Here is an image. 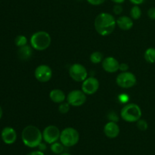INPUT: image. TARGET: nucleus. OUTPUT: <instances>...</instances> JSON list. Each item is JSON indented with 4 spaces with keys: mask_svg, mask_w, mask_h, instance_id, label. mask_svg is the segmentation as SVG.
I'll use <instances>...</instances> for the list:
<instances>
[{
    "mask_svg": "<svg viewBox=\"0 0 155 155\" xmlns=\"http://www.w3.org/2000/svg\"><path fill=\"white\" fill-rule=\"evenodd\" d=\"M118 99H119L120 102L123 103V104H127L129 101V100H130V97H129V95H127V94L122 93L119 95Z\"/></svg>",
    "mask_w": 155,
    "mask_h": 155,
    "instance_id": "obj_26",
    "label": "nucleus"
},
{
    "mask_svg": "<svg viewBox=\"0 0 155 155\" xmlns=\"http://www.w3.org/2000/svg\"><path fill=\"white\" fill-rule=\"evenodd\" d=\"M15 43L18 47L24 46L27 44V38L24 35H19L15 38Z\"/></svg>",
    "mask_w": 155,
    "mask_h": 155,
    "instance_id": "obj_22",
    "label": "nucleus"
},
{
    "mask_svg": "<svg viewBox=\"0 0 155 155\" xmlns=\"http://www.w3.org/2000/svg\"><path fill=\"white\" fill-rule=\"evenodd\" d=\"M1 137L4 143L12 145L17 140V133L12 127H5L2 131Z\"/></svg>",
    "mask_w": 155,
    "mask_h": 155,
    "instance_id": "obj_13",
    "label": "nucleus"
},
{
    "mask_svg": "<svg viewBox=\"0 0 155 155\" xmlns=\"http://www.w3.org/2000/svg\"><path fill=\"white\" fill-rule=\"evenodd\" d=\"M38 148H39V150H40V151H43L44 150L46 149V145H45V144H44V143H42V142H41V143L39 144V146H38Z\"/></svg>",
    "mask_w": 155,
    "mask_h": 155,
    "instance_id": "obj_33",
    "label": "nucleus"
},
{
    "mask_svg": "<svg viewBox=\"0 0 155 155\" xmlns=\"http://www.w3.org/2000/svg\"><path fill=\"white\" fill-rule=\"evenodd\" d=\"M99 88V82L95 77H87L82 83L81 89L86 95H93Z\"/></svg>",
    "mask_w": 155,
    "mask_h": 155,
    "instance_id": "obj_11",
    "label": "nucleus"
},
{
    "mask_svg": "<svg viewBox=\"0 0 155 155\" xmlns=\"http://www.w3.org/2000/svg\"><path fill=\"white\" fill-rule=\"evenodd\" d=\"M88 3H89L92 5H100L106 2V0H86Z\"/></svg>",
    "mask_w": 155,
    "mask_h": 155,
    "instance_id": "obj_27",
    "label": "nucleus"
},
{
    "mask_svg": "<svg viewBox=\"0 0 155 155\" xmlns=\"http://www.w3.org/2000/svg\"><path fill=\"white\" fill-rule=\"evenodd\" d=\"M90 61L93 64H99L102 62L103 59H104V56H103L102 53L100 51H94L90 55Z\"/></svg>",
    "mask_w": 155,
    "mask_h": 155,
    "instance_id": "obj_20",
    "label": "nucleus"
},
{
    "mask_svg": "<svg viewBox=\"0 0 155 155\" xmlns=\"http://www.w3.org/2000/svg\"><path fill=\"white\" fill-rule=\"evenodd\" d=\"M131 17L128 16H120L116 20L117 25L119 28L122 30L127 31V30H131L133 27V21Z\"/></svg>",
    "mask_w": 155,
    "mask_h": 155,
    "instance_id": "obj_15",
    "label": "nucleus"
},
{
    "mask_svg": "<svg viewBox=\"0 0 155 155\" xmlns=\"http://www.w3.org/2000/svg\"><path fill=\"white\" fill-rule=\"evenodd\" d=\"M2 114H3L2 108V107H1V106H0V119H1L2 117Z\"/></svg>",
    "mask_w": 155,
    "mask_h": 155,
    "instance_id": "obj_35",
    "label": "nucleus"
},
{
    "mask_svg": "<svg viewBox=\"0 0 155 155\" xmlns=\"http://www.w3.org/2000/svg\"><path fill=\"white\" fill-rule=\"evenodd\" d=\"M136 127L141 131H146L148 128V124L145 120L139 119L136 122Z\"/></svg>",
    "mask_w": 155,
    "mask_h": 155,
    "instance_id": "obj_24",
    "label": "nucleus"
},
{
    "mask_svg": "<svg viewBox=\"0 0 155 155\" xmlns=\"http://www.w3.org/2000/svg\"><path fill=\"white\" fill-rule=\"evenodd\" d=\"M120 132V130L119 126L116 122H114V121H109L104 127V135L109 139L117 138L119 136Z\"/></svg>",
    "mask_w": 155,
    "mask_h": 155,
    "instance_id": "obj_14",
    "label": "nucleus"
},
{
    "mask_svg": "<svg viewBox=\"0 0 155 155\" xmlns=\"http://www.w3.org/2000/svg\"><path fill=\"white\" fill-rule=\"evenodd\" d=\"M145 0H130V2L133 4L134 5H140L145 2Z\"/></svg>",
    "mask_w": 155,
    "mask_h": 155,
    "instance_id": "obj_31",
    "label": "nucleus"
},
{
    "mask_svg": "<svg viewBox=\"0 0 155 155\" xmlns=\"http://www.w3.org/2000/svg\"><path fill=\"white\" fill-rule=\"evenodd\" d=\"M80 140V134L76 129L67 127L61 132L60 142L65 147H73L77 145Z\"/></svg>",
    "mask_w": 155,
    "mask_h": 155,
    "instance_id": "obj_5",
    "label": "nucleus"
},
{
    "mask_svg": "<svg viewBox=\"0 0 155 155\" xmlns=\"http://www.w3.org/2000/svg\"><path fill=\"white\" fill-rule=\"evenodd\" d=\"M33 54V50L31 46L26 45L24 46L19 47L18 50V57L21 61H28L31 58Z\"/></svg>",
    "mask_w": 155,
    "mask_h": 155,
    "instance_id": "obj_17",
    "label": "nucleus"
},
{
    "mask_svg": "<svg viewBox=\"0 0 155 155\" xmlns=\"http://www.w3.org/2000/svg\"><path fill=\"white\" fill-rule=\"evenodd\" d=\"M117 26L116 19L110 13L102 12L97 15L94 22L95 30L99 35L107 36L111 34Z\"/></svg>",
    "mask_w": 155,
    "mask_h": 155,
    "instance_id": "obj_1",
    "label": "nucleus"
},
{
    "mask_svg": "<svg viewBox=\"0 0 155 155\" xmlns=\"http://www.w3.org/2000/svg\"><path fill=\"white\" fill-rule=\"evenodd\" d=\"M70 108H71V105H70L69 103L67 101V102H62L61 104H59L58 107V111L60 112L62 114H66L69 112Z\"/></svg>",
    "mask_w": 155,
    "mask_h": 155,
    "instance_id": "obj_23",
    "label": "nucleus"
},
{
    "mask_svg": "<svg viewBox=\"0 0 155 155\" xmlns=\"http://www.w3.org/2000/svg\"><path fill=\"white\" fill-rule=\"evenodd\" d=\"M111 2H113L115 4H123L126 0H110Z\"/></svg>",
    "mask_w": 155,
    "mask_h": 155,
    "instance_id": "obj_34",
    "label": "nucleus"
},
{
    "mask_svg": "<svg viewBox=\"0 0 155 155\" xmlns=\"http://www.w3.org/2000/svg\"><path fill=\"white\" fill-rule=\"evenodd\" d=\"M147 14H148V16L150 19L155 21V7L150 8L148 10Z\"/></svg>",
    "mask_w": 155,
    "mask_h": 155,
    "instance_id": "obj_28",
    "label": "nucleus"
},
{
    "mask_svg": "<svg viewBox=\"0 0 155 155\" xmlns=\"http://www.w3.org/2000/svg\"><path fill=\"white\" fill-rule=\"evenodd\" d=\"M119 70L122 72H126L128 71L129 70V65L127 63H120V68Z\"/></svg>",
    "mask_w": 155,
    "mask_h": 155,
    "instance_id": "obj_30",
    "label": "nucleus"
},
{
    "mask_svg": "<svg viewBox=\"0 0 155 155\" xmlns=\"http://www.w3.org/2000/svg\"><path fill=\"white\" fill-rule=\"evenodd\" d=\"M86 101V95L83 90L75 89L69 92L67 96V101L73 107H80L85 104Z\"/></svg>",
    "mask_w": 155,
    "mask_h": 155,
    "instance_id": "obj_8",
    "label": "nucleus"
},
{
    "mask_svg": "<svg viewBox=\"0 0 155 155\" xmlns=\"http://www.w3.org/2000/svg\"><path fill=\"white\" fill-rule=\"evenodd\" d=\"M27 155H45V154H44L43 151L39 150V151H32V152L28 153Z\"/></svg>",
    "mask_w": 155,
    "mask_h": 155,
    "instance_id": "obj_32",
    "label": "nucleus"
},
{
    "mask_svg": "<svg viewBox=\"0 0 155 155\" xmlns=\"http://www.w3.org/2000/svg\"><path fill=\"white\" fill-rule=\"evenodd\" d=\"M52 70L46 64H40L36 68L34 76L40 83H47L52 77Z\"/></svg>",
    "mask_w": 155,
    "mask_h": 155,
    "instance_id": "obj_10",
    "label": "nucleus"
},
{
    "mask_svg": "<svg viewBox=\"0 0 155 155\" xmlns=\"http://www.w3.org/2000/svg\"><path fill=\"white\" fill-rule=\"evenodd\" d=\"M101 63H102V68L107 73L113 74L119 71L120 63L115 58L111 56L107 57L103 59Z\"/></svg>",
    "mask_w": 155,
    "mask_h": 155,
    "instance_id": "obj_12",
    "label": "nucleus"
},
{
    "mask_svg": "<svg viewBox=\"0 0 155 155\" xmlns=\"http://www.w3.org/2000/svg\"><path fill=\"white\" fill-rule=\"evenodd\" d=\"M108 118L110 120V121H114V122H117L118 121V116L117 115L116 113H110L108 114Z\"/></svg>",
    "mask_w": 155,
    "mask_h": 155,
    "instance_id": "obj_29",
    "label": "nucleus"
},
{
    "mask_svg": "<svg viewBox=\"0 0 155 155\" xmlns=\"http://www.w3.org/2000/svg\"><path fill=\"white\" fill-rule=\"evenodd\" d=\"M58 155H71V154H69V153H67V152H63L61 153V154H58Z\"/></svg>",
    "mask_w": 155,
    "mask_h": 155,
    "instance_id": "obj_36",
    "label": "nucleus"
},
{
    "mask_svg": "<svg viewBox=\"0 0 155 155\" xmlns=\"http://www.w3.org/2000/svg\"><path fill=\"white\" fill-rule=\"evenodd\" d=\"M64 145L61 143V142H54V143L51 144V151L53 153H54L55 154H60L61 153L64 152Z\"/></svg>",
    "mask_w": 155,
    "mask_h": 155,
    "instance_id": "obj_19",
    "label": "nucleus"
},
{
    "mask_svg": "<svg viewBox=\"0 0 155 155\" xmlns=\"http://www.w3.org/2000/svg\"><path fill=\"white\" fill-rule=\"evenodd\" d=\"M70 77L76 82L83 83L88 77V72L86 68L81 64L76 63L71 65L69 69Z\"/></svg>",
    "mask_w": 155,
    "mask_h": 155,
    "instance_id": "obj_7",
    "label": "nucleus"
},
{
    "mask_svg": "<svg viewBox=\"0 0 155 155\" xmlns=\"http://www.w3.org/2000/svg\"><path fill=\"white\" fill-rule=\"evenodd\" d=\"M142 110L138 104L134 103L127 104L120 110V117L128 123H136L142 117Z\"/></svg>",
    "mask_w": 155,
    "mask_h": 155,
    "instance_id": "obj_4",
    "label": "nucleus"
},
{
    "mask_svg": "<svg viewBox=\"0 0 155 155\" xmlns=\"http://www.w3.org/2000/svg\"><path fill=\"white\" fill-rule=\"evenodd\" d=\"M142 9L139 5H134L130 10V17L133 20H138L142 17Z\"/></svg>",
    "mask_w": 155,
    "mask_h": 155,
    "instance_id": "obj_21",
    "label": "nucleus"
},
{
    "mask_svg": "<svg viewBox=\"0 0 155 155\" xmlns=\"http://www.w3.org/2000/svg\"><path fill=\"white\" fill-rule=\"evenodd\" d=\"M145 61L149 64L155 63V48L151 47V48H147L146 51H145L144 54Z\"/></svg>",
    "mask_w": 155,
    "mask_h": 155,
    "instance_id": "obj_18",
    "label": "nucleus"
},
{
    "mask_svg": "<svg viewBox=\"0 0 155 155\" xmlns=\"http://www.w3.org/2000/svg\"><path fill=\"white\" fill-rule=\"evenodd\" d=\"M116 83L118 86L124 89H130L133 87L137 83V79L133 73L126 71L118 74L116 78Z\"/></svg>",
    "mask_w": 155,
    "mask_h": 155,
    "instance_id": "obj_6",
    "label": "nucleus"
},
{
    "mask_svg": "<svg viewBox=\"0 0 155 155\" xmlns=\"http://www.w3.org/2000/svg\"><path fill=\"white\" fill-rule=\"evenodd\" d=\"M61 131L56 126L49 125L44 129L42 132L43 140L48 144H52L60 139Z\"/></svg>",
    "mask_w": 155,
    "mask_h": 155,
    "instance_id": "obj_9",
    "label": "nucleus"
},
{
    "mask_svg": "<svg viewBox=\"0 0 155 155\" xmlns=\"http://www.w3.org/2000/svg\"><path fill=\"white\" fill-rule=\"evenodd\" d=\"M124 8L121 4H115L113 7V12L116 15H120L122 14Z\"/></svg>",
    "mask_w": 155,
    "mask_h": 155,
    "instance_id": "obj_25",
    "label": "nucleus"
},
{
    "mask_svg": "<svg viewBox=\"0 0 155 155\" xmlns=\"http://www.w3.org/2000/svg\"><path fill=\"white\" fill-rule=\"evenodd\" d=\"M30 45L37 51H44L51 45V38L49 33L45 31H38L30 37Z\"/></svg>",
    "mask_w": 155,
    "mask_h": 155,
    "instance_id": "obj_3",
    "label": "nucleus"
},
{
    "mask_svg": "<svg viewBox=\"0 0 155 155\" xmlns=\"http://www.w3.org/2000/svg\"><path fill=\"white\" fill-rule=\"evenodd\" d=\"M49 98L51 101L57 104H61V103L65 101L66 99V95L62 90L59 89H54L50 92Z\"/></svg>",
    "mask_w": 155,
    "mask_h": 155,
    "instance_id": "obj_16",
    "label": "nucleus"
},
{
    "mask_svg": "<svg viewBox=\"0 0 155 155\" xmlns=\"http://www.w3.org/2000/svg\"><path fill=\"white\" fill-rule=\"evenodd\" d=\"M21 139L24 145L29 148H36L42 142V133L38 127L33 125L27 126L23 130Z\"/></svg>",
    "mask_w": 155,
    "mask_h": 155,
    "instance_id": "obj_2",
    "label": "nucleus"
}]
</instances>
